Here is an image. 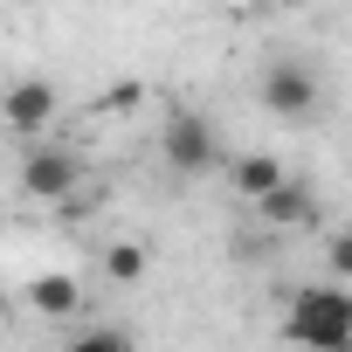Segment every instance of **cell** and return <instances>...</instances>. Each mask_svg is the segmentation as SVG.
<instances>
[{"label": "cell", "mask_w": 352, "mask_h": 352, "mask_svg": "<svg viewBox=\"0 0 352 352\" xmlns=\"http://www.w3.org/2000/svg\"><path fill=\"white\" fill-rule=\"evenodd\" d=\"M283 331L304 352H352V297H345V283H304L290 297Z\"/></svg>", "instance_id": "1"}, {"label": "cell", "mask_w": 352, "mask_h": 352, "mask_svg": "<svg viewBox=\"0 0 352 352\" xmlns=\"http://www.w3.org/2000/svg\"><path fill=\"white\" fill-rule=\"evenodd\" d=\"M0 118H8V131H21V138H42L49 118H56V83H42V76L8 83V97H0Z\"/></svg>", "instance_id": "5"}, {"label": "cell", "mask_w": 352, "mask_h": 352, "mask_svg": "<svg viewBox=\"0 0 352 352\" xmlns=\"http://www.w3.org/2000/svg\"><path fill=\"white\" fill-rule=\"evenodd\" d=\"M63 352H131V338H124L118 324H83V331H76Z\"/></svg>", "instance_id": "10"}, {"label": "cell", "mask_w": 352, "mask_h": 352, "mask_svg": "<svg viewBox=\"0 0 352 352\" xmlns=\"http://www.w3.org/2000/svg\"><path fill=\"white\" fill-rule=\"evenodd\" d=\"M104 276H111V283H138V276H145V249H138V242H111V249H104Z\"/></svg>", "instance_id": "9"}, {"label": "cell", "mask_w": 352, "mask_h": 352, "mask_svg": "<svg viewBox=\"0 0 352 352\" xmlns=\"http://www.w3.org/2000/svg\"><path fill=\"white\" fill-rule=\"evenodd\" d=\"M159 159L173 173H208V166H221V138H214V124L201 111L180 104V111L166 118V131H159Z\"/></svg>", "instance_id": "3"}, {"label": "cell", "mask_w": 352, "mask_h": 352, "mask_svg": "<svg viewBox=\"0 0 352 352\" xmlns=\"http://www.w3.org/2000/svg\"><path fill=\"white\" fill-rule=\"evenodd\" d=\"M228 180H235L242 201H256V194H270L283 180V159L276 152H242V159H228Z\"/></svg>", "instance_id": "8"}, {"label": "cell", "mask_w": 352, "mask_h": 352, "mask_svg": "<svg viewBox=\"0 0 352 352\" xmlns=\"http://www.w3.org/2000/svg\"><path fill=\"white\" fill-rule=\"evenodd\" d=\"M249 208H256V214H263L270 228H304V221L318 214V194H311L304 180H290V173H283V180H276L270 194H256Z\"/></svg>", "instance_id": "6"}, {"label": "cell", "mask_w": 352, "mask_h": 352, "mask_svg": "<svg viewBox=\"0 0 352 352\" xmlns=\"http://www.w3.org/2000/svg\"><path fill=\"white\" fill-rule=\"evenodd\" d=\"M318 97L324 90H318V69L311 63H270V76H263V111L270 118H290L297 124V118L318 111Z\"/></svg>", "instance_id": "4"}, {"label": "cell", "mask_w": 352, "mask_h": 352, "mask_svg": "<svg viewBox=\"0 0 352 352\" xmlns=\"http://www.w3.org/2000/svg\"><path fill=\"white\" fill-rule=\"evenodd\" d=\"M28 311H42V318H76V311H83V283H76L69 270H49V276L28 283Z\"/></svg>", "instance_id": "7"}, {"label": "cell", "mask_w": 352, "mask_h": 352, "mask_svg": "<svg viewBox=\"0 0 352 352\" xmlns=\"http://www.w3.org/2000/svg\"><path fill=\"white\" fill-rule=\"evenodd\" d=\"M14 187L42 208H63L76 187H83V152L76 145H35L21 152V173H14Z\"/></svg>", "instance_id": "2"}]
</instances>
